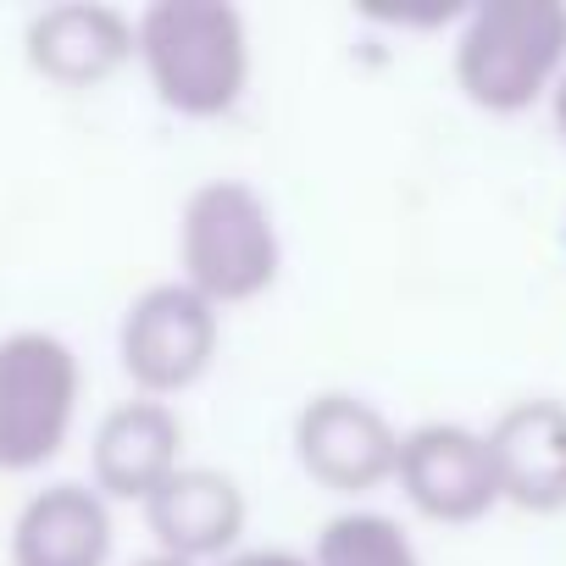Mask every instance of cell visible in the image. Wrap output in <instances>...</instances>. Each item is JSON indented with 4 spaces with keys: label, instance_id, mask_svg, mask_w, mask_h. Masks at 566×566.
<instances>
[{
    "label": "cell",
    "instance_id": "6da1fadb",
    "mask_svg": "<svg viewBox=\"0 0 566 566\" xmlns=\"http://www.w3.org/2000/svg\"><path fill=\"white\" fill-rule=\"evenodd\" d=\"M134 62L172 117L217 123L250 90V23L228 0H156L134 18Z\"/></svg>",
    "mask_w": 566,
    "mask_h": 566
},
{
    "label": "cell",
    "instance_id": "7a4b0ae2",
    "mask_svg": "<svg viewBox=\"0 0 566 566\" xmlns=\"http://www.w3.org/2000/svg\"><path fill=\"white\" fill-rule=\"evenodd\" d=\"M455 90L489 117H522L566 73V0H483L450 51Z\"/></svg>",
    "mask_w": 566,
    "mask_h": 566
},
{
    "label": "cell",
    "instance_id": "3957f363",
    "mask_svg": "<svg viewBox=\"0 0 566 566\" xmlns=\"http://www.w3.org/2000/svg\"><path fill=\"white\" fill-rule=\"evenodd\" d=\"M283 272V233L266 195L244 178H211L189 189L178 211V283L217 312L261 301Z\"/></svg>",
    "mask_w": 566,
    "mask_h": 566
},
{
    "label": "cell",
    "instance_id": "277c9868",
    "mask_svg": "<svg viewBox=\"0 0 566 566\" xmlns=\"http://www.w3.org/2000/svg\"><path fill=\"white\" fill-rule=\"evenodd\" d=\"M84 411V361L62 334H0V478L45 472Z\"/></svg>",
    "mask_w": 566,
    "mask_h": 566
},
{
    "label": "cell",
    "instance_id": "5b68a950",
    "mask_svg": "<svg viewBox=\"0 0 566 566\" xmlns=\"http://www.w3.org/2000/svg\"><path fill=\"white\" fill-rule=\"evenodd\" d=\"M217 350H222V312L178 277L139 290L117 323L123 378L145 400L172 406L178 395H189L217 367Z\"/></svg>",
    "mask_w": 566,
    "mask_h": 566
},
{
    "label": "cell",
    "instance_id": "8992f818",
    "mask_svg": "<svg viewBox=\"0 0 566 566\" xmlns=\"http://www.w3.org/2000/svg\"><path fill=\"white\" fill-rule=\"evenodd\" d=\"M301 472L339 494V500H367L395 483L400 467V428L389 422L384 406H373L356 389H323L295 411L290 428Z\"/></svg>",
    "mask_w": 566,
    "mask_h": 566
},
{
    "label": "cell",
    "instance_id": "52a82bcc",
    "mask_svg": "<svg viewBox=\"0 0 566 566\" xmlns=\"http://www.w3.org/2000/svg\"><path fill=\"white\" fill-rule=\"evenodd\" d=\"M395 489L406 505L439 527H472L500 511V478L489 461V439L467 422H417L400 433Z\"/></svg>",
    "mask_w": 566,
    "mask_h": 566
},
{
    "label": "cell",
    "instance_id": "ba28073f",
    "mask_svg": "<svg viewBox=\"0 0 566 566\" xmlns=\"http://www.w3.org/2000/svg\"><path fill=\"white\" fill-rule=\"evenodd\" d=\"M184 467V417L167 400L128 395L90 433V489L106 505H145Z\"/></svg>",
    "mask_w": 566,
    "mask_h": 566
},
{
    "label": "cell",
    "instance_id": "9c48e42d",
    "mask_svg": "<svg viewBox=\"0 0 566 566\" xmlns=\"http://www.w3.org/2000/svg\"><path fill=\"white\" fill-rule=\"evenodd\" d=\"M139 516H145V527L156 538V555H172V560H189V566H217V560H228L244 544L250 500H244L233 472L184 461L139 505Z\"/></svg>",
    "mask_w": 566,
    "mask_h": 566
},
{
    "label": "cell",
    "instance_id": "30bf717a",
    "mask_svg": "<svg viewBox=\"0 0 566 566\" xmlns=\"http://www.w3.org/2000/svg\"><path fill=\"white\" fill-rule=\"evenodd\" d=\"M23 62L56 90H101L134 67V18L106 0H62L29 18Z\"/></svg>",
    "mask_w": 566,
    "mask_h": 566
},
{
    "label": "cell",
    "instance_id": "8fae6325",
    "mask_svg": "<svg viewBox=\"0 0 566 566\" xmlns=\"http://www.w3.org/2000/svg\"><path fill=\"white\" fill-rule=\"evenodd\" d=\"M483 439L500 478V505H516L527 516L566 511V400H516L483 428Z\"/></svg>",
    "mask_w": 566,
    "mask_h": 566
},
{
    "label": "cell",
    "instance_id": "7c38bea8",
    "mask_svg": "<svg viewBox=\"0 0 566 566\" xmlns=\"http://www.w3.org/2000/svg\"><path fill=\"white\" fill-rule=\"evenodd\" d=\"M117 522L90 483H45L12 516L7 555L12 566H112Z\"/></svg>",
    "mask_w": 566,
    "mask_h": 566
},
{
    "label": "cell",
    "instance_id": "4fadbf2b",
    "mask_svg": "<svg viewBox=\"0 0 566 566\" xmlns=\"http://www.w3.org/2000/svg\"><path fill=\"white\" fill-rule=\"evenodd\" d=\"M306 555L312 566H428L406 522H395L389 511H367V505L328 516Z\"/></svg>",
    "mask_w": 566,
    "mask_h": 566
},
{
    "label": "cell",
    "instance_id": "5bb4252c",
    "mask_svg": "<svg viewBox=\"0 0 566 566\" xmlns=\"http://www.w3.org/2000/svg\"><path fill=\"white\" fill-rule=\"evenodd\" d=\"M217 566H312V555L306 549H290V544H239Z\"/></svg>",
    "mask_w": 566,
    "mask_h": 566
},
{
    "label": "cell",
    "instance_id": "9a60e30c",
    "mask_svg": "<svg viewBox=\"0 0 566 566\" xmlns=\"http://www.w3.org/2000/svg\"><path fill=\"white\" fill-rule=\"evenodd\" d=\"M549 117H555V134H560V145H566V73H560V84L549 90Z\"/></svg>",
    "mask_w": 566,
    "mask_h": 566
},
{
    "label": "cell",
    "instance_id": "2e32d148",
    "mask_svg": "<svg viewBox=\"0 0 566 566\" xmlns=\"http://www.w3.org/2000/svg\"><path fill=\"white\" fill-rule=\"evenodd\" d=\"M128 566H189V560H172V555H156V549H150V555H139V560H128Z\"/></svg>",
    "mask_w": 566,
    "mask_h": 566
}]
</instances>
